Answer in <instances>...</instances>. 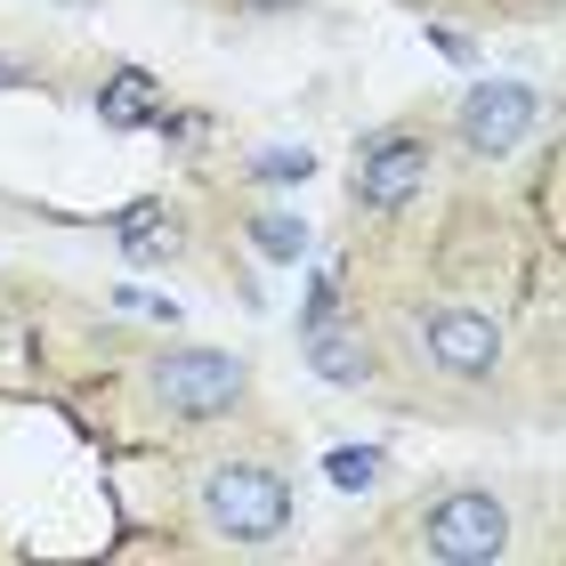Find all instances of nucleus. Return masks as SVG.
Returning <instances> with one entry per match:
<instances>
[{"label":"nucleus","instance_id":"f257e3e1","mask_svg":"<svg viewBox=\"0 0 566 566\" xmlns=\"http://www.w3.org/2000/svg\"><path fill=\"white\" fill-rule=\"evenodd\" d=\"M202 518L235 551H268L292 534V478L268 470V461H219L202 478Z\"/></svg>","mask_w":566,"mask_h":566},{"label":"nucleus","instance_id":"f03ea898","mask_svg":"<svg viewBox=\"0 0 566 566\" xmlns=\"http://www.w3.org/2000/svg\"><path fill=\"white\" fill-rule=\"evenodd\" d=\"M146 397L163 405L170 421H219L251 397V373H243V356H227V348H163L146 365Z\"/></svg>","mask_w":566,"mask_h":566},{"label":"nucleus","instance_id":"7ed1b4c3","mask_svg":"<svg viewBox=\"0 0 566 566\" xmlns=\"http://www.w3.org/2000/svg\"><path fill=\"white\" fill-rule=\"evenodd\" d=\"M421 551L437 566H494L510 551V510L485 485H453L421 510Z\"/></svg>","mask_w":566,"mask_h":566},{"label":"nucleus","instance_id":"20e7f679","mask_svg":"<svg viewBox=\"0 0 566 566\" xmlns=\"http://www.w3.org/2000/svg\"><path fill=\"white\" fill-rule=\"evenodd\" d=\"M534 122H543V90L534 82H478L453 114V138L470 146L478 163H502V154H518L534 138Z\"/></svg>","mask_w":566,"mask_h":566},{"label":"nucleus","instance_id":"39448f33","mask_svg":"<svg viewBox=\"0 0 566 566\" xmlns=\"http://www.w3.org/2000/svg\"><path fill=\"white\" fill-rule=\"evenodd\" d=\"M421 178H429V146H421V130H373L365 146H356L348 187H356V202H365L373 219H389V211H405V202L421 195Z\"/></svg>","mask_w":566,"mask_h":566},{"label":"nucleus","instance_id":"423d86ee","mask_svg":"<svg viewBox=\"0 0 566 566\" xmlns=\"http://www.w3.org/2000/svg\"><path fill=\"white\" fill-rule=\"evenodd\" d=\"M421 356L446 380H494L502 373V324L478 307H429L421 316Z\"/></svg>","mask_w":566,"mask_h":566},{"label":"nucleus","instance_id":"0eeeda50","mask_svg":"<svg viewBox=\"0 0 566 566\" xmlns=\"http://www.w3.org/2000/svg\"><path fill=\"white\" fill-rule=\"evenodd\" d=\"M307 373H316V380H340V389H365V380H373V348H365V332L316 316V324H307Z\"/></svg>","mask_w":566,"mask_h":566},{"label":"nucleus","instance_id":"6e6552de","mask_svg":"<svg viewBox=\"0 0 566 566\" xmlns=\"http://www.w3.org/2000/svg\"><path fill=\"white\" fill-rule=\"evenodd\" d=\"M97 114H106V130H138V122H154V73H138V65L106 73V90H97Z\"/></svg>","mask_w":566,"mask_h":566},{"label":"nucleus","instance_id":"1a4fd4ad","mask_svg":"<svg viewBox=\"0 0 566 566\" xmlns=\"http://www.w3.org/2000/svg\"><path fill=\"white\" fill-rule=\"evenodd\" d=\"M380 470H389V446H332V453H324L332 494H373Z\"/></svg>","mask_w":566,"mask_h":566},{"label":"nucleus","instance_id":"9d476101","mask_svg":"<svg viewBox=\"0 0 566 566\" xmlns=\"http://www.w3.org/2000/svg\"><path fill=\"white\" fill-rule=\"evenodd\" d=\"M122 251H130V260H163V251H178V235L163 227V211H154V202H138V211L122 219Z\"/></svg>","mask_w":566,"mask_h":566},{"label":"nucleus","instance_id":"9b49d317","mask_svg":"<svg viewBox=\"0 0 566 566\" xmlns=\"http://www.w3.org/2000/svg\"><path fill=\"white\" fill-rule=\"evenodd\" d=\"M251 243H260L268 260H300V251H307V227H300L292 211H260V219H251Z\"/></svg>","mask_w":566,"mask_h":566},{"label":"nucleus","instance_id":"f8f14e48","mask_svg":"<svg viewBox=\"0 0 566 566\" xmlns=\"http://www.w3.org/2000/svg\"><path fill=\"white\" fill-rule=\"evenodd\" d=\"M260 178H283V187H300L307 170H316V154H300V146H283V154H260V163H251Z\"/></svg>","mask_w":566,"mask_h":566},{"label":"nucleus","instance_id":"ddd939ff","mask_svg":"<svg viewBox=\"0 0 566 566\" xmlns=\"http://www.w3.org/2000/svg\"><path fill=\"white\" fill-rule=\"evenodd\" d=\"M251 17H283V9H307V0H243Z\"/></svg>","mask_w":566,"mask_h":566}]
</instances>
